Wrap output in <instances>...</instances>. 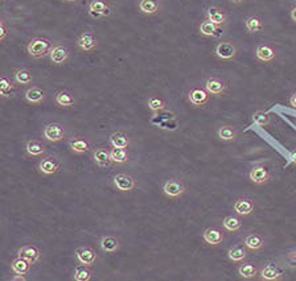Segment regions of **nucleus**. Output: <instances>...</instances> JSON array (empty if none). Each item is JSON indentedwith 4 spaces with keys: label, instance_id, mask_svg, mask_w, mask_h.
<instances>
[{
    "label": "nucleus",
    "instance_id": "1a4fd4ad",
    "mask_svg": "<svg viewBox=\"0 0 296 281\" xmlns=\"http://www.w3.org/2000/svg\"><path fill=\"white\" fill-rule=\"evenodd\" d=\"M75 45L83 53H90V52H94L98 48V38L95 37L93 33H90V32H83L77 38Z\"/></svg>",
    "mask_w": 296,
    "mask_h": 281
},
{
    "label": "nucleus",
    "instance_id": "cd10ccee",
    "mask_svg": "<svg viewBox=\"0 0 296 281\" xmlns=\"http://www.w3.org/2000/svg\"><path fill=\"white\" fill-rule=\"evenodd\" d=\"M217 137L221 141H234L238 137V131L230 124H223L217 129Z\"/></svg>",
    "mask_w": 296,
    "mask_h": 281
},
{
    "label": "nucleus",
    "instance_id": "de8ad7c7",
    "mask_svg": "<svg viewBox=\"0 0 296 281\" xmlns=\"http://www.w3.org/2000/svg\"><path fill=\"white\" fill-rule=\"evenodd\" d=\"M291 19L296 23V5L294 7V8H292V11H291Z\"/></svg>",
    "mask_w": 296,
    "mask_h": 281
},
{
    "label": "nucleus",
    "instance_id": "6e6552de",
    "mask_svg": "<svg viewBox=\"0 0 296 281\" xmlns=\"http://www.w3.org/2000/svg\"><path fill=\"white\" fill-rule=\"evenodd\" d=\"M204 89L210 94V96H221L227 91V83L218 77H209L204 82Z\"/></svg>",
    "mask_w": 296,
    "mask_h": 281
},
{
    "label": "nucleus",
    "instance_id": "473e14b6",
    "mask_svg": "<svg viewBox=\"0 0 296 281\" xmlns=\"http://www.w3.org/2000/svg\"><path fill=\"white\" fill-rule=\"evenodd\" d=\"M13 81L17 85H32L33 82V75L32 73L28 70V69H25V67H19L16 70L13 71Z\"/></svg>",
    "mask_w": 296,
    "mask_h": 281
},
{
    "label": "nucleus",
    "instance_id": "f704fd0d",
    "mask_svg": "<svg viewBox=\"0 0 296 281\" xmlns=\"http://www.w3.org/2000/svg\"><path fill=\"white\" fill-rule=\"evenodd\" d=\"M138 7L144 15H155L160 11V3L157 0H140Z\"/></svg>",
    "mask_w": 296,
    "mask_h": 281
},
{
    "label": "nucleus",
    "instance_id": "2eb2a0df",
    "mask_svg": "<svg viewBox=\"0 0 296 281\" xmlns=\"http://www.w3.org/2000/svg\"><path fill=\"white\" fill-rule=\"evenodd\" d=\"M259 277L266 281L282 280L284 277V271L278 265L270 263V264L264 265L263 268L259 271Z\"/></svg>",
    "mask_w": 296,
    "mask_h": 281
},
{
    "label": "nucleus",
    "instance_id": "9b49d317",
    "mask_svg": "<svg viewBox=\"0 0 296 281\" xmlns=\"http://www.w3.org/2000/svg\"><path fill=\"white\" fill-rule=\"evenodd\" d=\"M233 210L239 217H249L255 210L254 199L249 198V197H241V198L235 199L234 205H233Z\"/></svg>",
    "mask_w": 296,
    "mask_h": 281
},
{
    "label": "nucleus",
    "instance_id": "39448f33",
    "mask_svg": "<svg viewBox=\"0 0 296 281\" xmlns=\"http://www.w3.org/2000/svg\"><path fill=\"white\" fill-rule=\"evenodd\" d=\"M38 172L44 176V177H52L54 174H57V172L61 168V162L56 156H45L42 157L38 162Z\"/></svg>",
    "mask_w": 296,
    "mask_h": 281
},
{
    "label": "nucleus",
    "instance_id": "7ed1b4c3",
    "mask_svg": "<svg viewBox=\"0 0 296 281\" xmlns=\"http://www.w3.org/2000/svg\"><path fill=\"white\" fill-rule=\"evenodd\" d=\"M238 54V48L233 41H221L214 46V56L221 61H234Z\"/></svg>",
    "mask_w": 296,
    "mask_h": 281
},
{
    "label": "nucleus",
    "instance_id": "f03ea898",
    "mask_svg": "<svg viewBox=\"0 0 296 281\" xmlns=\"http://www.w3.org/2000/svg\"><path fill=\"white\" fill-rule=\"evenodd\" d=\"M161 190H163V194L167 198L176 201V199H180L185 194L186 187H185L184 182L179 180V178H171V180H168V181H165L163 184Z\"/></svg>",
    "mask_w": 296,
    "mask_h": 281
},
{
    "label": "nucleus",
    "instance_id": "4be33fe9",
    "mask_svg": "<svg viewBox=\"0 0 296 281\" xmlns=\"http://www.w3.org/2000/svg\"><path fill=\"white\" fill-rule=\"evenodd\" d=\"M19 256L25 257V259L28 261H31L32 264H36V263H38L40 259H41V252H40V250H38L36 246L27 244V246H23V247L19 250Z\"/></svg>",
    "mask_w": 296,
    "mask_h": 281
},
{
    "label": "nucleus",
    "instance_id": "37998d69",
    "mask_svg": "<svg viewBox=\"0 0 296 281\" xmlns=\"http://www.w3.org/2000/svg\"><path fill=\"white\" fill-rule=\"evenodd\" d=\"M287 158L290 164L296 165V149H292V151H290V152L287 153Z\"/></svg>",
    "mask_w": 296,
    "mask_h": 281
},
{
    "label": "nucleus",
    "instance_id": "5701e85b",
    "mask_svg": "<svg viewBox=\"0 0 296 281\" xmlns=\"http://www.w3.org/2000/svg\"><path fill=\"white\" fill-rule=\"evenodd\" d=\"M206 19L210 21H213L214 24L217 25H223L226 24L229 20L227 13L220 7H209L206 9Z\"/></svg>",
    "mask_w": 296,
    "mask_h": 281
},
{
    "label": "nucleus",
    "instance_id": "9d476101",
    "mask_svg": "<svg viewBox=\"0 0 296 281\" xmlns=\"http://www.w3.org/2000/svg\"><path fill=\"white\" fill-rule=\"evenodd\" d=\"M210 94L205 89H201V87H193L188 93V100L194 107H204L208 104Z\"/></svg>",
    "mask_w": 296,
    "mask_h": 281
},
{
    "label": "nucleus",
    "instance_id": "2f4dec72",
    "mask_svg": "<svg viewBox=\"0 0 296 281\" xmlns=\"http://www.w3.org/2000/svg\"><path fill=\"white\" fill-rule=\"evenodd\" d=\"M222 226L227 232H237L242 228V220L239 218V215H226L222 219Z\"/></svg>",
    "mask_w": 296,
    "mask_h": 281
},
{
    "label": "nucleus",
    "instance_id": "ddd939ff",
    "mask_svg": "<svg viewBox=\"0 0 296 281\" xmlns=\"http://www.w3.org/2000/svg\"><path fill=\"white\" fill-rule=\"evenodd\" d=\"M87 11L93 19H102L110 15L111 8L105 0H91Z\"/></svg>",
    "mask_w": 296,
    "mask_h": 281
},
{
    "label": "nucleus",
    "instance_id": "7c9ffc66",
    "mask_svg": "<svg viewBox=\"0 0 296 281\" xmlns=\"http://www.w3.org/2000/svg\"><path fill=\"white\" fill-rule=\"evenodd\" d=\"M245 27H246V31L250 34H258L259 32L263 31V20L259 16H257V15H253V16H249L245 20Z\"/></svg>",
    "mask_w": 296,
    "mask_h": 281
},
{
    "label": "nucleus",
    "instance_id": "8fccbe9b",
    "mask_svg": "<svg viewBox=\"0 0 296 281\" xmlns=\"http://www.w3.org/2000/svg\"><path fill=\"white\" fill-rule=\"evenodd\" d=\"M65 1H70V3H74V1H78V0H65Z\"/></svg>",
    "mask_w": 296,
    "mask_h": 281
},
{
    "label": "nucleus",
    "instance_id": "b1692460",
    "mask_svg": "<svg viewBox=\"0 0 296 281\" xmlns=\"http://www.w3.org/2000/svg\"><path fill=\"white\" fill-rule=\"evenodd\" d=\"M198 31L202 36L205 37H218L221 34V25L214 24L213 21L205 19L204 21H201V24L198 27Z\"/></svg>",
    "mask_w": 296,
    "mask_h": 281
},
{
    "label": "nucleus",
    "instance_id": "c03bdc74",
    "mask_svg": "<svg viewBox=\"0 0 296 281\" xmlns=\"http://www.w3.org/2000/svg\"><path fill=\"white\" fill-rule=\"evenodd\" d=\"M288 102H290V106H291V107L294 108V110H296V91H295V93H292L291 96H290V100H288Z\"/></svg>",
    "mask_w": 296,
    "mask_h": 281
},
{
    "label": "nucleus",
    "instance_id": "6ab92c4d",
    "mask_svg": "<svg viewBox=\"0 0 296 281\" xmlns=\"http://www.w3.org/2000/svg\"><path fill=\"white\" fill-rule=\"evenodd\" d=\"M24 151L25 155L29 156V157H40V156H44L46 152V147L42 144L40 140H28L24 145Z\"/></svg>",
    "mask_w": 296,
    "mask_h": 281
},
{
    "label": "nucleus",
    "instance_id": "e433bc0d",
    "mask_svg": "<svg viewBox=\"0 0 296 281\" xmlns=\"http://www.w3.org/2000/svg\"><path fill=\"white\" fill-rule=\"evenodd\" d=\"M111 152V160L114 164L116 165H123V164H127L128 160H130V155H128L127 149L124 148H112L110 149Z\"/></svg>",
    "mask_w": 296,
    "mask_h": 281
},
{
    "label": "nucleus",
    "instance_id": "4c0bfd02",
    "mask_svg": "<svg viewBox=\"0 0 296 281\" xmlns=\"http://www.w3.org/2000/svg\"><path fill=\"white\" fill-rule=\"evenodd\" d=\"M110 144L114 148H128L130 137L124 132H114L110 135Z\"/></svg>",
    "mask_w": 296,
    "mask_h": 281
},
{
    "label": "nucleus",
    "instance_id": "ea45409f",
    "mask_svg": "<svg viewBox=\"0 0 296 281\" xmlns=\"http://www.w3.org/2000/svg\"><path fill=\"white\" fill-rule=\"evenodd\" d=\"M251 119H253V123L259 125V127H262V128L268 127V125L271 124V116L268 115L266 111H262V110L254 112Z\"/></svg>",
    "mask_w": 296,
    "mask_h": 281
},
{
    "label": "nucleus",
    "instance_id": "79ce46f5",
    "mask_svg": "<svg viewBox=\"0 0 296 281\" xmlns=\"http://www.w3.org/2000/svg\"><path fill=\"white\" fill-rule=\"evenodd\" d=\"M7 33H8V29H7V27H5L4 20H1V23H0V40H1V41L5 40Z\"/></svg>",
    "mask_w": 296,
    "mask_h": 281
},
{
    "label": "nucleus",
    "instance_id": "a18cd8bd",
    "mask_svg": "<svg viewBox=\"0 0 296 281\" xmlns=\"http://www.w3.org/2000/svg\"><path fill=\"white\" fill-rule=\"evenodd\" d=\"M11 280L12 281H25L27 280V277L24 275H16V276L11 277Z\"/></svg>",
    "mask_w": 296,
    "mask_h": 281
},
{
    "label": "nucleus",
    "instance_id": "72a5a7b5",
    "mask_svg": "<svg viewBox=\"0 0 296 281\" xmlns=\"http://www.w3.org/2000/svg\"><path fill=\"white\" fill-rule=\"evenodd\" d=\"M243 244L246 246L247 250L251 251H260L264 246V239L259 234H250L243 239Z\"/></svg>",
    "mask_w": 296,
    "mask_h": 281
},
{
    "label": "nucleus",
    "instance_id": "49530a36",
    "mask_svg": "<svg viewBox=\"0 0 296 281\" xmlns=\"http://www.w3.org/2000/svg\"><path fill=\"white\" fill-rule=\"evenodd\" d=\"M288 260H290V263H292V264H296V251H294V252H291L288 255Z\"/></svg>",
    "mask_w": 296,
    "mask_h": 281
},
{
    "label": "nucleus",
    "instance_id": "a878e982",
    "mask_svg": "<svg viewBox=\"0 0 296 281\" xmlns=\"http://www.w3.org/2000/svg\"><path fill=\"white\" fill-rule=\"evenodd\" d=\"M54 102L57 104L58 107L62 108H72L74 107L75 104V98L74 95L68 90H61L56 93V96H54Z\"/></svg>",
    "mask_w": 296,
    "mask_h": 281
},
{
    "label": "nucleus",
    "instance_id": "a19ab883",
    "mask_svg": "<svg viewBox=\"0 0 296 281\" xmlns=\"http://www.w3.org/2000/svg\"><path fill=\"white\" fill-rule=\"evenodd\" d=\"M147 106L152 112H159V111H163V110H165V106H167V103H165V100L161 99V98H157V96H151V98L147 100Z\"/></svg>",
    "mask_w": 296,
    "mask_h": 281
},
{
    "label": "nucleus",
    "instance_id": "423d86ee",
    "mask_svg": "<svg viewBox=\"0 0 296 281\" xmlns=\"http://www.w3.org/2000/svg\"><path fill=\"white\" fill-rule=\"evenodd\" d=\"M249 180L254 185H264L271 180V173L266 165L257 164V165L251 166V169L249 170Z\"/></svg>",
    "mask_w": 296,
    "mask_h": 281
},
{
    "label": "nucleus",
    "instance_id": "c756f323",
    "mask_svg": "<svg viewBox=\"0 0 296 281\" xmlns=\"http://www.w3.org/2000/svg\"><path fill=\"white\" fill-rule=\"evenodd\" d=\"M32 263L28 261L25 257L17 256L15 257L11 263V269H12L13 273L16 275H28L31 268H32Z\"/></svg>",
    "mask_w": 296,
    "mask_h": 281
},
{
    "label": "nucleus",
    "instance_id": "f257e3e1",
    "mask_svg": "<svg viewBox=\"0 0 296 281\" xmlns=\"http://www.w3.org/2000/svg\"><path fill=\"white\" fill-rule=\"evenodd\" d=\"M53 42L46 37H33L27 44V52L32 58H42L49 56L53 49Z\"/></svg>",
    "mask_w": 296,
    "mask_h": 281
},
{
    "label": "nucleus",
    "instance_id": "20e7f679",
    "mask_svg": "<svg viewBox=\"0 0 296 281\" xmlns=\"http://www.w3.org/2000/svg\"><path fill=\"white\" fill-rule=\"evenodd\" d=\"M66 136V131L61 123H49L46 124L44 129H42V137L49 143H58V141L64 140Z\"/></svg>",
    "mask_w": 296,
    "mask_h": 281
},
{
    "label": "nucleus",
    "instance_id": "f3484780",
    "mask_svg": "<svg viewBox=\"0 0 296 281\" xmlns=\"http://www.w3.org/2000/svg\"><path fill=\"white\" fill-rule=\"evenodd\" d=\"M93 160L98 168H109L114 164L111 160L110 149L105 148V147H99V148L95 149L93 152Z\"/></svg>",
    "mask_w": 296,
    "mask_h": 281
},
{
    "label": "nucleus",
    "instance_id": "aec40b11",
    "mask_svg": "<svg viewBox=\"0 0 296 281\" xmlns=\"http://www.w3.org/2000/svg\"><path fill=\"white\" fill-rule=\"evenodd\" d=\"M247 247L245 244H235L233 247L229 248L227 251V257L229 260L233 261V263H237V264H241L243 261L247 259Z\"/></svg>",
    "mask_w": 296,
    "mask_h": 281
},
{
    "label": "nucleus",
    "instance_id": "3c124183",
    "mask_svg": "<svg viewBox=\"0 0 296 281\" xmlns=\"http://www.w3.org/2000/svg\"><path fill=\"white\" fill-rule=\"evenodd\" d=\"M3 1H5V0H3Z\"/></svg>",
    "mask_w": 296,
    "mask_h": 281
},
{
    "label": "nucleus",
    "instance_id": "dca6fc26",
    "mask_svg": "<svg viewBox=\"0 0 296 281\" xmlns=\"http://www.w3.org/2000/svg\"><path fill=\"white\" fill-rule=\"evenodd\" d=\"M202 239L209 246H220L225 239V234L221 228L208 227L202 232Z\"/></svg>",
    "mask_w": 296,
    "mask_h": 281
},
{
    "label": "nucleus",
    "instance_id": "0eeeda50",
    "mask_svg": "<svg viewBox=\"0 0 296 281\" xmlns=\"http://www.w3.org/2000/svg\"><path fill=\"white\" fill-rule=\"evenodd\" d=\"M112 185L118 191L122 193H131L136 189V181L132 176L127 173H118L114 176Z\"/></svg>",
    "mask_w": 296,
    "mask_h": 281
},
{
    "label": "nucleus",
    "instance_id": "09e8293b",
    "mask_svg": "<svg viewBox=\"0 0 296 281\" xmlns=\"http://www.w3.org/2000/svg\"><path fill=\"white\" fill-rule=\"evenodd\" d=\"M230 3H233V4H241V3H243L245 0H229Z\"/></svg>",
    "mask_w": 296,
    "mask_h": 281
},
{
    "label": "nucleus",
    "instance_id": "bb28decb",
    "mask_svg": "<svg viewBox=\"0 0 296 281\" xmlns=\"http://www.w3.org/2000/svg\"><path fill=\"white\" fill-rule=\"evenodd\" d=\"M238 275L243 280H253L259 275V269L257 265L249 261H243L238 267Z\"/></svg>",
    "mask_w": 296,
    "mask_h": 281
},
{
    "label": "nucleus",
    "instance_id": "412c9836",
    "mask_svg": "<svg viewBox=\"0 0 296 281\" xmlns=\"http://www.w3.org/2000/svg\"><path fill=\"white\" fill-rule=\"evenodd\" d=\"M255 57L260 62H272L276 58V50L271 45L262 44V45L257 46Z\"/></svg>",
    "mask_w": 296,
    "mask_h": 281
},
{
    "label": "nucleus",
    "instance_id": "393cba45",
    "mask_svg": "<svg viewBox=\"0 0 296 281\" xmlns=\"http://www.w3.org/2000/svg\"><path fill=\"white\" fill-rule=\"evenodd\" d=\"M69 147L70 151L74 153V155H83L90 151V143L85 139V137L81 136H75L73 139L69 140Z\"/></svg>",
    "mask_w": 296,
    "mask_h": 281
},
{
    "label": "nucleus",
    "instance_id": "c85d7f7f",
    "mask_svg": "<svg viewBox=\"0 0 296 281\" xmlns=\"http://www.w3.org/2000/svg\"><path fill=\"white\" fill-rule=\"evenodd\" d=\"M99 246H101V250L103 252L106 253H115L120 248V242L119 239H116L115 236H103L101 242H99Z\"/></svg>",
    "mask_w": 296,
    "mask_h": 281
},
{
    "label": "nucleus",
    "instance_id": "58836bf2",
    "mask_svg": "<svg viewBox=\"0 0 296 281\" xmlns=\"http://www.w3.org/2000/svg\"><path fill=\"white\" fill-rule=\"evenodd\" d=\"M91 277H93V272H91L89 265L81 264V263H79V264L74 268L73 279L75 281H89L91 280Z\"/></svg>",
    "mask_w": 296,
    "mask_h": 281
},
{
    "label": "nucleus",
    "instance_id": "a211bd4d",
    "mask_svg": "<svg viewBox=\"0 0 296 281\" xmlns=\"http://www.w3.org/2000/svg\"><path fill=\"white\" fill-rule=\"evenodd\" d=\"M24 98L29 104L38 106V104H42L44 102H45L46 94H45V91L42 90V89H40V87L31 86V87H28L27 90H25Z\"/></svg>",
    "mask_w": 296,
    "mask_h": 281
},
{
    "label": "nucleus",
    "instance_id": "f8f14e48",
    "mask_svg": "<svg viewBox=\"0 0 296 281\" xmlns=\"http://www.w3.org/2000/svg\"><path fill=\"white\" fill-rule=\"evenodd\" d=\"M50 62L56 65V66H62L65 65L66 62L69 61L70 58V52L66 46L61 45V44H57V45L53 46V49L50 50L49 53Z\"/></svg>",
    "mask_w": 296,
    "mask_h": 281
},
{
    "label": "nucleus",
    "instance_id": "4468645a",
    "mask_svg": "<svg viewBox=\"0 0 296 281\" xmlns=\"http://www.w3.org/2000/svg\"><path fill=\"white\" fill-rule=\"evenodd\" d=\"M75 257L81 264L91 265L95 264V261L98 260V253L95 252L94 248L91 247H79L75 250Z\"/></svg>",
    "mask_w": 296,
    "mask_h": 281
},
{
    "label": "nucleus",
    "instance_id": "c9c22d12",
    "mask_svg": "<svg viewBox=\"0 0 296 281\" xmlns=\"http://www.w3.org/2000/svg\"><path fill=\"white\" fill-rule=\"evenodd\" d=\"M16 93V85L8 78V77H1L0 79V95L3 98H11Z\"/></svg>",
    "mask_w": 296,
    "mask_h": 281
}]
</instances>
